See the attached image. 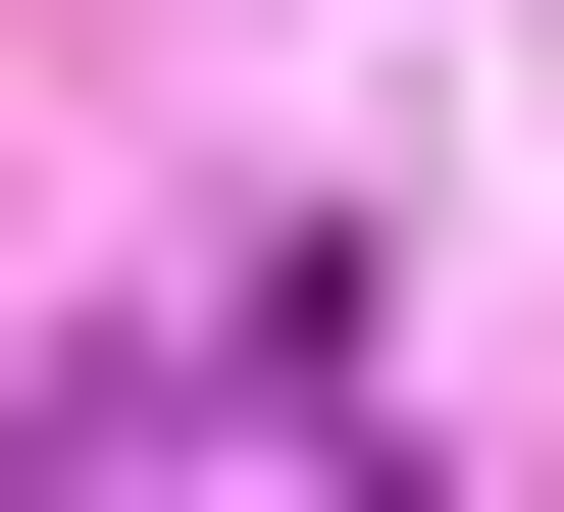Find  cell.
Returning a JSON list of instances; mask_svg holds the SVG:
<instances>
[{
	"instance_id": "obj_1",
	"label": "cell",
	"mask_w": 564,
	"mask_h": 512,
	"mask_svg": "<svg viewBox=\"0 0 564 512\" xmlns=\"http://www.w3.org/2000/svg\"><path fill=\"white\" fill-rule=\"evenodd\" d=\"M52 512H411V461H359V307H308V257H257V307H154V359L52 410Z\"/></svg>"
}]
</instances>
